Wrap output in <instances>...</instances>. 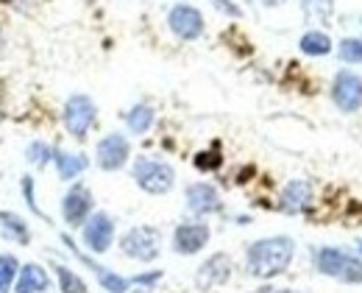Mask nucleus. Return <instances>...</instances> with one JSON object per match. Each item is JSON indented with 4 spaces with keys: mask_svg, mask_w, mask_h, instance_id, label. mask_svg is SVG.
I'll list each match as a JSON object with an SVG mask.
<instances>
[{
    "mask_svg": "<svg viewBox=\"0 0 362 293\" xmlns=\"http://www.w3.org/2000/svg\"><path fill=\"white\" fill-rule=\"evenodd\" d=\"M187 207H189L192 212H198V215H206V212L221 209L218 190H215L212 185H204V182L189 185V188H187Z\"/></svg>",
    "mask_w": 362,
    "mask_h": 293,
    "instance_id": "nucleus-13",
    "label": "nucleus"
},
{
    "mask_svg": "<svg viewBox=\"0 0 362 293\" xmlns=\"http://www.w3.org/2000/svg\"><path fill=\"white\" fill-rule=\"evenodd\" d=\"M195 165H198L201 171H209V168H218V165H221V156H218V154H206V151H204V154H198V156H195Z\"/></svg>",
    "mask_w": 362,
    "mask_h": 293,
    "instance_id": "nucleus-24",
    "label": "nucleus"
},
{
    "mask_svg": "<svg viewBox=\"0 0 362 293\" xmlns=\"http://www.w3.org/2000/svg\"><path fill=\"white\" fill-rule=\"evenodd\" d=\"M95 123V103L87 96H73L64 103V126L73 137H87L90 126Z\"/></svg>",
    "mask_w": 362,
    "mask_h": 293,
    "instance_id": "nucleus-5",
    "label": "nucleus"
},
{
    "mask_svg": "<svg viewBox=\"0 0 362 293\" xmlns=\"http://www.w3.org/2000/svg\"><path fill=\"white\" fill-rule=\"evenodd\" d=\"M215 6H221V8L228 11V14H240V8H237V6H228L226 0H215Z\"/></svg>",
    "mask_w": 362,
    "mask_h": 293,
    "instance_id": "nucleus-27",
    "label": "nucleus"
},
{
    "mask_svg": "<svg viewBox=\"0 0 362 293\" xmlns=\"http://www.w3.org/2000/svg\"><path fill=\"white\" fill-rule=\"evenodd\" d=\"M0 224H3V235H6L8 241H17V243H23V246L31 241L28 226H25V221H23L20 215H14V212H0Z\"/></svg>",
    "mask_w": 362,
    "mask_h": 293,
    "instance_id": "nucleus-17",
    "label": "nucleus"
},
{
    "mask_svg": "<svg viewBox=\"0 0 362 293\" xmlns=\"http://www.w3.org/2000/svg\"><path fill=\"white\" fill-rule=\"evenodd\" d=\"M129 162V140L123 134H106L98 143V165L103 171H117Z\"/></svg>",
    "mask_w": 362,
    "mask_h": 293,
    "instance_id": "nucleus-8",
    "label": "nucleus"
},
{
    "mask_svg": "<svg viewBox=\"0 0 362 293\" xmlns=\"http://www.w3.org/2000/svg\"><path fill=\"white\" fill-rule=\"evenodd\" d=\"M159 280V274H142V277H134V282H139V285H153Z\"/></svg>",
    "mask_w": 362,
    "mask_h": 293,
    "instance_id": "nucleus-26",
    "label": "nucleus"
},
{
    "mask_svg": "<svg viewBox=\"0 0 362 293\" xmlns=\"http://www.w3.org/2000/svg\"><path fill=\"white\" fill-rule=\"evenodd\" d=\"M14 277H17V257L0 254V293H8Z\"/></svg>",
    "mask_w": 362,
    "mask_h": 293,
    "instance_id": "nucleus-22",
    "label": "nucleus"
},
{
    "mask_svg": "<svg viewBox=\"0 0 362 293\" xmlns=\"http://www.w3.org/2000/svg\"><path fill=\"white\" fill-rule=\"evenodd\" d=\"M168 23H170V31L181 40H195L204 31V17L192 6H173L168 14Z\"/></svg>",
    "mask_w": 362,
    "mask_h": 293,
    "instance_id": "nucleus-7",
    "label": "nucleus"
},
{
    "mask_svg": "<svg viewBox=\"0 0 362 293\" xmlns=\"http://www.w3.org/2000/svg\"><path fill=\"white\" fill-rule=\"evenodd\" d=\"M81 260L90 265L92 271L98 274V280H100V285L106 288L109 293H123V291H129V280H123V277H117V274H112V271H106L103 265H98V263H92V260H87L84 254H81Z\"/></svg>",
    "mask_w": 362,
    "mask_h": 293,
    "instance_id": "nucleus-18",
    "label": "nucleus"
},
{
    "mask_svg": "<svg viewBox=\"0 0 362 293\" xmlns=\"http://www.w3.org/2000/svg\"><path fill=\"white\" fill-rule=\"evenodd\" d=\"M56 277H59V288L62 293H90L87 291V285H84V280L81 277H76L70 268H64V265H56Z\"/></svg>",
    "mask_w": 362,
    "mask_h": 293,
    "instance_id": "nucleus-21",
    "label": "nucleus"
},
{
    "mask_svg": "<svg viewBox=\"0 0 362 293\" xmlns=\"http://www.w3.org/2000/svg\"><path fill=\"white\" fill-rule=\"evenodd\" d=\"M53 159H56V168H59V176H62V179H76V176L87 168V156H81V154L56 151Z\"/></svg>",
    "mask_w": 362,
    "mask_h": 293,
    "instance_id": "nucleus-16",
    "label": "nucleus"
},
{
    "mask_svg": "<svg viewBox=\"0 0 362 293\" xmlns=\"http://www.w3.org/2000/svg\"><path fill=\"white\" fill-rule=\"evenodd\" d=\"M343 62H362V40H346L340 45Z\"/></svg>",
    "mask_w": 362,
    "mask_h": 293,
    "instance_id": "nucleus-23",
    "label": "nucleus"
},
{
    "mask_svg": "<svg viewBox=\"0 0 362 293\" xmlns=\"http://www.w3.org/2000/svg\"><path fill=\"white\" fill-rule=\"evenodd\" d=\"M310 198H313L310 182H307V179H296V182H290V185L284 188V193H281V209H284V212H298V209H304V207L310 204Z\"/></svg>",
    "mask_w": 362,
    "mask_h": 293,
    "instance_id": "nucleus-14",
    "label": "nucleus"
},
{
    "mask_svg": "<svg viewBox=\"0 0 362 293\" xmlns=\"http://www.w3.org/2000/svg\"><path fill=\"white\" fill-rule=\"evenodd\" d=\"M134 293H148V291H145V288H142V291H134Z\"/></svg>",
    "mask_w": 362,
    "mask_h": 293,
    "instance_id": "nucleus-28",
    "label": "nucleus"
},
{
    "mask_svg": "<svg viewBox=\"0 0 362 293\" xmlns=\"http://www.w3.org/2000/svg\"><path fill=\"white\" fill-rule=\"evenodd\" d=\"M360 251H362V243H360Z\"/></svg>",
    "mask_w": 362,
    "mask_h": 293,
    "instance_id": "nucleus-29",
    "label": "nucleus"
},
{
    "mask_svg": "<svg viewBox=\"0 0 362 293\" xmlns=\"http://www.w3.org/2000/svg\"><path fill=\"white\" fill-rule=\"evenodd\" d=\"M47 148L45 146H40V143H34V146L28 148V159H34V162H45L47 156Z\"/></svg>",
    "mask_w": 362,
    "mask_h": 293,
    "instance_id": "nucleus-25",
    "label": "nucleus"
},
{
    "mask_svg": "<svg viewBox=\"0 0 362 293\" xmlns=\"http://www.w3.org/2000/svg\"><path fill=\"white\" fill-rule=\"evenodd\" d=\"M317 268L329 277H340L346 282H360L362 280V263L354 260L351 254L340 248H323L317 251Z\"/></svg>",
    "mask_w": 362,
    "mask_h": 293,
    "instance_id": "nucleus-3",
    "label": "nucleus"
},
{
    "mask_svg": "<svg viewBox=\"0 0 362 293\" xmlns=\"http://www.w3.org/2000/svg\"><path fill=\"white\" fill-rule=\"evenodd\" d=\"M120 246H123V251H126L129 257L142 260V263H151V260H156V254H159V232L151 229V226H136V229L123 235Z\"/></svg>",
    "mask_w": 362,
    "mask_h": 293,
    "instance_id": "nucleus-4",
    "label": "nucleus"
},
{
    "mask_svg": "<svg viewBox=\"0 0 362 293\" xmlns=\"http://www.w3.org/2000/svg\"><path fill=\"white\" fill-rule=\"evenodd\" d=\"M92 209V195L87 188H81V185H76L70 193L64 195V201H62V212H64V221L67 224H73V226H78V224H84L87 221V215H90Z\"/></svg>",
    "mask_w": 362,
    "mask_h": 293,
    "instance_id": "nucleus-11",
    "label": "nucleus"
},
{
    "mask_svg": "<svg viewBox=\"0 0 362 293\" xmlns=\"http://www.w3.org/2000/svg\"><path fill=\"white\" fill-rule=\"evenodd\" d=\"M126 120H129V129L134 134H145L151 129V123H153V109L151 106H134Z\"/></svg>",
    "mask_w": 362,
    "mask_h": 293,
    "instance_id": "nucleus-20",
    "label": "nucleus"
},
{
    "mask_svg": "<svg viewBox=\"0 0 362 293\" xmlns=\"http://www.w3.org/2000/svg\"><path fill=\"white\" fill-rule=\"evenodd\" d=\"M40 291H47L45 268H40L37 263L23 265V271H20V282H17V291L14 293H40Z\"/></svg>",
    "mask_w": 362,
    "mask_h": 293,
    "instance_id": "nucleus-15",
    "label": "nucleus"
},
{
    "mask_svg": "<svg viewBox=\"0 0 362 293\" xmlns=\"http://www.w3.org/2000/svg\"><path fill=\"white\" fill-rule=\"evenodd\" d=\"M228 277H231V260H228V254H215V257H209V260L198 268L195 285H198L201 291H209V288H215V285H223Z\"/></svg>",
    "mask_w": 362,
    "mask_h": 293,
    "instance_id": "nucleus-9",
    "label": "nucleus"
},
{
    "mask_svg": "<svg viewBox=\"0 0 362 293\" xmlns=\"http://www.w3.org/2000/svg\"><path fill=\"white\" fill-rule=\"evenodd\" d=\"M209 241V226L204 224H181L173 235V246L179 254H195Z\"/></svg>",
    "mask_w": 362,
    "mask_h": 293,
    "instance_id": "nucleus-12",
    "label": "nucleus"
},
{
    "mask_svg": "<svg viewBox=\"0 0 362 293\" xmlns=\"http://www.w3.org/2000/svg\"><path fill=\"white\" fill-rule=\"evenodd\" d=\"M134 179L136 185L151 195H162L173 188V168L165 165V162H156V159H136L134 165Z\"/></svg>",
    "mask_w": 362,
    "mask_h": 293,
    "instance_id": "nucleus-2",
    "label": "nucleus"
},
{
    "mask_svg": "<svg viewBox=\"0 0 362 293\" xmlns=\"http://www.w3.org/2000/svg\"><path fill=\"white\" fill-rule=\"evenodd\" d=\"M301 50L310 53V56H326L332 50V40L320 31H310V34L301 37Z\"/></svg>",
    "mask_w": 362,
    "mask_h": 293,
    "instance_id": "nucleus-19",
    "label": "nucleus"
},
{
    "mask_svg": "<svg viewBox=\"0 0 362 293\" xmlns=\"http://www.w3.org/2000/svg\"><path fill=\"white\" fill-rule=\"evenodd\" d=\"M293 251L296 246L290 238H265V241H257V243L248 248V271L254 277H276L281 271H287L290 260H293Z\"/></svg>",
    "mask_w": 362,
    "mask_h": 293,
    "instance_id": "nucleus-1",
    "label": "nucleus"
},
{
    "mask_svg": "<svg viewBox=\"0 0 362 293\" xmlns=\"http://www.w3.org/2000/svg\"><path fill=\"white\" fill-rule=\"evenodd\" d=\"M332 98L343 112H357L362 106V79L349 70L337 73V79L332 84Z\"/></svg>",
    "mask_w": 362,
    "mask_h": 293,
    "instance_id": "nucleus-6",
    "label": "nucleus"
},
{
    "mask_svg": "<svg viewBox=\"0 0 362 293\" xmlns=\"http://www.w3.org/2000/svg\"><path fill=\"white\" fill-rule=\"evenodd\" d=\"M112 238H115V224L106 212H95L87 226H84V243L90 246L92 251H106L112 246Z\"/></svg>",
    "mask_w": 362,
    "mask_h": 293,
    "instance_id": "nucleus-10",
    "label": "nucleus"
}]
</instances>
